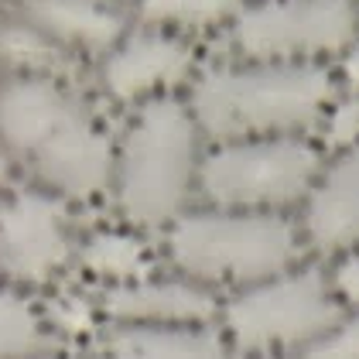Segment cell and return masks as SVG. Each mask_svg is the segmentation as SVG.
<instances>
[{
	"mask_svg": "<svg viewBox=\"0 0 359 359\" xmlns=\"http://www.w3.org/2000/svg\"><path fill=\"white\" fill-rule=\"evenodd\" d=\"M322 165V144L304 134L222 140L202 154L195 192L216 209L284 212L308 198Z\"/></svg>",
	"mask_w": 359,
	"mask_h": 359,
	"instance_id": "obj_4",
	"label": "cell"
},
{
	"mask_svg": "<svg viewBox=\"0 0 359 359\" xmlns=\"http://www.w3.org/2000/svg\"><path fill=\"white\" fill-rule=\"evenodd\" d=\"M339 83L325 62L205 65L189 86V107L202 137L243 140L318 130Z\"/></svg>",
	"mask_w": 359,
	"mask_h": 359,
	"instance_id": "obj_1",
	"label": "cell"
},
{
	"mask_svg": "<svg viewBox=\"0 0 359 359\" xmlns=\"http://www.w3.org/2000/svg\"><path fill=\"white\" fill-rule=\"evenodd\" d=\"M298 359H359V311L349 318L342 315L332 329L311 339L304 349H298Z\"/></svg>",
	"mask_w": 359,
	"mask_h": 359,
	"instance_id": "obj_18",
	"label": "cell"
},
{
	"mask_svg": "<svg viewBox=\"0 0 359 359\" xmlns=\"http://www.w3.org/2000/svg\"><path fill=\"white\" fill-rule=\"evenodd\" d=\"M28 359H72V356H62V353H38V356H28Z\"/></svg>",
	"mask_w": 359,
	"mask_h": 359,
	"instance_id": "obj_23",
	"label": "cell"
},
{
	"mask_svg": "<svg viewBox=\"0 0 359 359\" xmlns=\"http://www.w3.org/2000/svg\"><path fill=\"white\" fill-rule=\"evenodd\" d=\"M329 284H332V294L339 298L342 308L359 311V247L339 253V264L332 267Z\"/></svg>",
	"mask_w": 359,
	"mask_h": 359,
	"instance_id": "obj_20",
	"label": "cell"
},
{
	"mask_svg": "<svg viewBox=\"0 0 359 359\" xmlns=\"http://www.w3.org/2000/svg\"><path fill=\"white\" fill-rule=\"evenodd\" d=\"M55 332L45 318V308L7 280H0V359H28L52 353Z\"/></svg>",
	"mask_w": 359,
	"mask_h": 359,
	"instance_id": "obj_16",
	"label": "cell"
},
{
	"mask_svg": "<svg viewBox=\"0 0 359 359\" xmlns=\"http://www.w3.org/2000/svg\"><path fill=\"white\" fill-rule=\"evenodd\" d=\"M257 359H284V356H257Z\"/></svg>",
	"mask_w": 359,
	"mask_h": 359,
	"instance_id": "obj_24",
	"label": "cell"
},
{
	"mask_svg": "<svg viewBox=\"0 0 359 359\" xmlns=\"http://www.w3.org/2000/svg\"><path fill=\"white\" fill-rule=\"evenodd\" d=\"M356 4H359V0H356Z\"/></svg>",
	"mask_w": 359,
	"mask_h": 359,
	"instance_id": "obj_25",
	"label": "cell"
},
{
	"mask_svg": "<svg viewBox=\"0 0 359 359\" xmlns=\"http://www.w3.org/2000/svg\"><path fill=\"white\" fill-rule=\"evenodd\" d=\"M202 161V130L189 100L154 96L134 110L116 144L113 192L137 229H168L189 205Z\"/></svg>",
	"mask_w": 359,
	"mask_h": 359,
	"instance_id": "obj_2",
	"label": "cell"
},
{
	"mask_svg": "<svg viewBox=\"0 0 359 359\" xmlns=\"http://www.w3.org/2000/svg\"><path fill=\"white\" fill-rule=\"evenodd\" d=\"M21 21L58 48L103 55L130 31V18L116 0H21Z\"/></svg>",
	"mask_w": 359,
	"mask_h": 359,
	"instance_id": "obj_13",
	"label": "cell"
},
{
	"mask_svg": "<svg viewBox=\"0 0 359 359\" xmlns=\"http://www.w3.org/2000/svg\"><path fill=\"white\" fill-rule=\"evenodd\" d=\"M41 189L55 192L58 198H96L113 189V168H116V144L100 127V120L83 103L69 113L41 147L28 158Z\"/></svg>",
	"mask_w": 359,
	"mask_h": 359,
	"instance_id": "obj_8",
	"label": "cell"
},
{
	"mask_svg": "<svg viewBox=\"0 0 359 359\" xmlns=\"http://www.w3.org/2000/svg\"><path fill=\"white\" fill-rule=\"evenodd\" d=\"M103 89L123 107H140L168 96L175 86L195 79V52L182 34L165 28H137L103 55Z\"/></svg>",
	"mask_w": 359,
	"mask_h": 359,
	"instance_id": "obj_9",
	"label": "cell"
},
{
	"mask_svg": "<svg viewBox=\"0 0 359 359\" xmlns=\"http://www.w3.org/2000/svg\"><path fill=\"white\" fill-rule=\"evenodd\" d=\"M302 226L287 212L195 209L165 229V253L178 274L198 284L247 287L298 267Z\"/></svg>",
	"mask_w": 359,
	"mask_h": 359,
	"instance_id": "obj_3",
	"label": "cell"
},
{
	"mask_svg": "<svg viewBox=\"0 0 359 359\" xmlns=\"http://www.w3.org/2000/svg\"><path fill=\"white\" fill-rule=\"evenodd\" d=\"M79 100L52 72H14L0 83V147L31 158Z\"/></svg>",
	"mask_w": 359,
	"mask_h": 359,
	"instance_id": "obj_12",
	"label": "cell"
},
{
	"mask_svg": "<svg viewBox=\"0 0 359 359\" xmlns=\"http://www.w3.org/2000/svg\"><path fill=\"white\" fill-rule=\"evenodd\" d=\"M76 233L65 198L48 189L0 195V280L14 287H48L76 264Z\"/></svg>",
	"mask_w": 359,
	"mask_h": 359,
	"instance_id": "obj_7",
	"label": "cell"
},
{
	"mask_svg": "<svg viewBox=\"0 0 359 359\" xmlns=\"http://www.w3.org/2000/svg\"><path fill=\"white\" fill-rule=\"evenodd\" d=\"M356 38V0H247L229 21V41L247 62H325Z\"/></svg>",
	"mask_w": 359,
	"mask_h": 359,
	"instance_id": "obj_6",
	"label": "cell"
},
{
	"mask_svg": "<svg viewBox=\"0 0 359 359\" xmlns=\"http://www.w3.org/2000/svg\"><path fill=\"white\" fill-rule=\"evenodd\" d=\"M247 0H137V14L147 28L205 31L229 25Z\"/></svg>",
	"mask_w": 359,
	"mask_h": 359,
	"instance_id": "obj_17",
	"label": "cell"
},
{
	"mask_svg": "<svg viewBox=\"0 0 359 359\" xmlns=\"http://www.w3.org/2000/svg\"><path fill=\"white\" fill-rule=\"evenodd\" d=\"M339 58H342V83L349 89V96H359V38Z\"/></svg>",
	"mask_w": 359,
	"mask_h": 359,
	"instance_id": "obj_21",
	"label": "cell"
},
{
	"mask_svg": "<svg viewBox=\"0 0 359 359\" xmlns=\"http://www.w3.org/2000/svg\"><path fill=\"white\" fill-rule=\"evenodd\" d=\"M93 359H233V346L209 325L110 322L96 335Z\"/></svg>",
	"mask_w": 359,
	"mask_h": 359,
	"instance_id": "obj_14",
	"label": "cell"
},
{
	"mask_svg": "<svg viewBox=\"0 0 359 359\" xmlns=\"http://www.w3.org/2000/svg\"><path fill=\"white\" fill-rule=\"evenodd\" d=\"M342 315L329 274L318 267H291L247 284L219 308L222 335L243 356H284L287 349H304Z\"/></svg>",
	"mask_w": 359,
	"mask_h": 359,
	"instance_id": "obj_5",
	"label": "cell"
},
{
	"mask_svg": "<svg viewBox=\"0 0 359 359\" xmlns=\"http://www.w3.org/2000/svg\"><path fill=\"white\" fill-rule=\"evenodd\" d=\"M100 315L110 322H147V325H209L222 302L209 284L189 277H144L130 284H107L96 298Z\"/></svg>",
	"mask_w": 359,
	"mask_h": 359,
	"instance_id": "obj_10",
	"label": "cell"
},
{
	"mask_svg": "<svg viewBox=\"0 0 359 359\" xmlns=\"http://www.w3.org/2000/svg\"><path fill=\"white\" fill-rule=\"evenodd\" d=\"M7 171H11V161H7V151L0 147V185L7 182Z\"/></svg>",
	"mask_w": 359,
	"mask_h": 359,
	"instance_id": "obj_22",
	"label": "cell"
},
{
	"mask_svg": "<svg viewBox=\"0 0 359 359\" xmlns=\"http://www.w3.org/2000/svg\"><path fill=\"white\" fill-rule=\"evenodd\" d=\"M76 264H83V271L103 284H130L154 274L151 247L127 229H96L83 236L76 247Z\"/></svg>",
	"mask_w": 359,
	"mask_h": 359,
	"instance_id": "obj_15",
	"label": "cell"
},
{
	"mask_svg": "<svg viewBox=\"0 0 359 359\" xmlns=\"http://www.w3.org/2000/svg\"><path fill=\"white\" fill-rule=\"evenodd\" d=\"M325 134V144L335 147V151H346L349 144L359 140V96H339L332 103V110L325 113L322 127Z\"/></svg>",
	"mask_w": 359,
	"mask_h": 359,
	"instance_id": "obj_19",
	"label": "cell"
},
{
	"mask_svg": "<svg viewBox=\"0 0 359 359\" xmlns=\"http://www.w3.org/2000/svg\"><path fill=\"white\" fill-rule=\"evenodd\" d=\"M302 240L322 253L359 247V140L322 165L302 202Z\"/></svg>",
	"mask_w": 359,
	"mask_h": 359,
	"instance_id": "obj_11",
	"label": "cell"
}]
</instances>
